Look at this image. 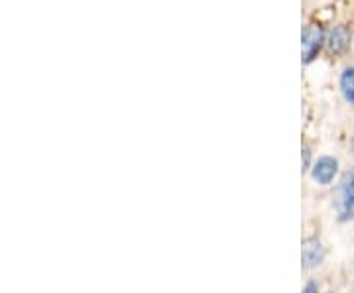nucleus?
<instances>
[{
    "label": "nucleus",
    "instance_id": "obj_1",
    "mask_svg": "<svg viewBox=\"0 0 354 293\" xmlns=\"http://www.w3.org/2000/svg\"><path fill=\"white\" fill-rule=\"evenodd\" d=\"M337 209H339V215H341L342 220L354 217V167L342 179Z\"/></svg>",
    "mask_w": 354,
    "mask_h": 293
},
{
    "label": "nucleus",
    "instance_id": "obj_2",
    "mask_svg": "<svg viewBox=\"0 0 354 293\" xmlns=\"http://www.w3.org/2000/svg\"><path fill=\"white\" fill-rule=\"evenodd\" d=\"M323 46V30L319 26L311 24L304 30V62L309 64L315 59V55Z\"/></svg>",
    "mask_w": 354,
    "mask_h": 293
},
{
    "label": "nucleus",
    "instance_id": "obj_3",
    "mask_svg": "<svg viewBox=\"0 0 354 293\" xmlns=\"http://www.w3.org/2000/svg\"><path fill=\"white\" fill-rule=\"evenodd\" d=\"M325 258V248L319 238H305L304 250H301V260L304 268H317Z\"/></svg>",
    "mask_w": 354,
    "mask_h": 293
},
{
    "label": "nucleus",
    "instance_id": "obj_4",
    "mask_svg": "<svg viewBox=\"0 0 354 293\" xmlns=\"http://www.w3.org/2000/svg\"><path fill=\"white\" fill-rule=\"evenodd\" d=\"M337 171H339V162L335 158H330V155H325L313 167V179L321 185H329L337 176Z\"/></svg>",
    "mask_w": 354,
    "mask_h": 293
},
{
    "label": "nucleus",
    "instance_id": "obj_5",
    "mask_svg": "<svg viewBox=\"0 0 354 293\" xmlns=\"http://www.w3.org/2000/svg\"><path fill=\"white\" fill-rule=\"evenodd\" d=\"M348 46H351V32L344 26L333 28L329 36H327V50H329V53L341 55V53L348 50Z\"/></svg>",
    "mask_w": 354,
    "mask_h": 293
},
{
    "label": "nucleus",
    "instance_id": "obj_6",
    "mask_svg": "<svg viewBox=\"0 0 354 293\" xmlns=\"http://www.w3.org/2000/svg\"><path fill=\"white\" fill-rule=\"evenodd\" d=\"M341 91L342 97L351 104H354V67L344 69V73L341 75Z\"/></svg>",
    "mask_w": 354,
    "mask_h": 293
},
{
    "label": "nucleus",
    "instance_id": "obj_7",
    "mask_svg": "<svg viewBox=\"0 0 354 293\" xmlns=\"http://www.w3.org/2000/svg\"><path fill=\"white\" fill-rule=\"evenodd\" d=\"M301 160H304V171L309 167V158H311V152H309V148L307 146H304V150H301Z\"/></svg>",
    "mask_w": 354,
    "mask_h": 293
},
{
    "label": "nucleus",
    "instance_id": "obj_8",
    "mask_svg": "<svg viewBox=\"0 0 354 293\" xmlns=\"http://www.w3.org/2000/svg\"><path fill=\"white\" fill-rule=\"evenodd\" d=\"M304 293H319V290H317L315 283H307V285H305Z\"/></svg>",
    "mask_w": 354,
    "mask_h": 293
}]
</instances>
